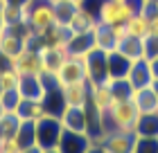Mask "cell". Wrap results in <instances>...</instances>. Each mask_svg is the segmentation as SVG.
Segmentation results:
<instances>
[{
    "mask_svg": "<svg viewBox=\"0 0 158 153\" xmlns=\"http://www.w3.org/2000/svg\"><path fill=\"white\" fill-rule=\"evenodd\" d=\"M54 23H59L56 9L50 0H32L30 11H27V25L32 27L34 34H43L48 27H52Z\"/></svg>",
    "mask_w": 158,
    "mask_h": 153,
    "instance_id": "obj_1",
    "label": "cell"
},
{
    "mask_svg": "<svg viewBox=\"0 0 158 153\" xmlns=\"http://www.w3.org/2000/svg\"><path fill=\"white\" fill-rule=\"evenodd\" d=\"M135 11H140V5L133 2H111V0H102L97 9V23L99 25H118V23H127Z\"/></svg>",
    "mask_w": 158,
    "mask_h": 153,
    "instance_id": "obj_2",
    "label": "cell"
},
{
    "mask_svg": "<svg viewBox=\"0 0 158 153\" xmlns=\"http://www.w3.org/2000/svg\"><path fill=\"white\" fill-rule=\"evenodd\" d=\"M54 83L56 88L66 83H77V81H88L86 79V56H77V54H68L61 61L59 70L54 72Z\"/></svg>",
    "mask_w": 158,
    "mask_h": 153,
    "instance_id": "obj_3",
    "label": "cell"
},
{
    "mask_svg": "<svg viewBox=\"0 0 158 153\" xmlns=\"http://www.w3.org/2000/svg\"><path fill=\"white\" fill-rule=\"evenodd\" d=\"M61 133H63V126L56 115H45L41 122L34 124V140H36L39 149H54L59 144Z\"/></svg>",
    "mask_w": 158,
    "mask_h": 153,
    "instance_id": "obj_4",
    "label": "cell"
},
{
    "mask_svg": "<svg viewBox=\"0 0 158 153\" xmlns=\"http://www.w3.org/2000/svg\"><path fill=\"white\" fill-rule=\"evenodd\" d=\"M66 27H68V32L73 36L93 34V30L97 27V16L81 5V7H77V9L70 14V18L66 20Z\"/></svg>",
    "mask_w": 158,
    "mask_h": 153,
    "instance_id": "obj_5",
    "label": "cell"
},
{
    "mask_svg": "<svg viewBox=\"0 0 158 153\" xmlns=\"http://www.w3.org/2000/svg\"><path fill=\"white\" fill-rule=\"evenodd\" d=\"M135 142V131H111L102 137L99 147L104 153H131Z\"/></svg>",
    "mask_w": 158,
    "mask_h": 153,
    "instance_id": "obj_6",
    "label": "cell"
},
{
    "mask_svg": "<svg viewBox=\"0 0 158 153\" xmlns=\"http://www.w3.org/2000/svg\"><path fill=\"white\" fill-rule=\"evenodd\" d=\"M88 92H90V83L88 81L59 86V95L63 99V106H70V108H84L88 104Z\"/></svg>",
    "mask_w": 158,
    "mask_h": 153,
    "instance_id": "obj_7",
    "label": "cell"
},
{
    "mask_svg": "<svg viewBox=\"0 0 158 153\" xmlns=\"http://www.w3.org/2000/svg\"><path fill=\"white\" fill-rule=\"evenodd\" d=\"M93 147V140L84 133H70V131L63 128V133L59 137V144H56V151L59 153H86Z\"/></svg>",
    "mask_w": 158,
    "mask_h": 153,
    "instance_id": "obj_8",
    "label": "cell"
},
{
    "mask_svg": "<svg viewBox=\"0 0 158 153\" xmlns=\"http://www.w3.org/2000/svg\"><path fill=\"white\" fill-rule=\"evenodd\" d=\"M61 126L70 133H84L88 135V117H86V108H70L66 106L59 115Z\"/></svg>",
    "mask_w": 158,
    "mask_h": 153,
    "instance_id": "obj_9",
    "label": "cell"
},
{
    "mask_svg": "<svg viewBox=\"0 0 158 153\" xmlns=\"http://www.w3.org/2000/svg\"><path fill=\"white\" fill-rule=\"evenodd\" d=\"M127 30H129V38H138L145 41L149 36V18L145 11H135L131 18L127 20Z\"/></svg>",
    "mask_w": 158,
    "mask_h": 153,
    "instance_id": "obj_10",
    "label": "cell"
},
{
    "mask_svg": "<svg viewBox=\"0 0 158 153\" xmlns=\"http://www.w3.org/2000/svg\"><path fill=\"white\" fill-rule=\"evenodd\" d=\"M20 81H23V77H20L18 72L11 68V65H9L7 70L0 72V88H2L5 92H18Z\"/></svg>",
    "mask_w": 158,
    "mask_h": 153,
    "instance_id": "obj_11",
    "label": "cell"
},
{
    "mask_svg": "<svg viewBox=\"0 0 158 153\" xmlns=\"http://www.w3.org/2000/svg\"><path fill=\"white\" fill-rule=\"evenodd\" d=\"M23 151H25V147L20 144V140L16 135L0 140V153H23Z\"/></svg>",
    "mask_w": 158,
    "mask_h": 153,
    "instance_id": "obj_12",
    "label": "cell"
},
{
    "mask_svg": "<svg viewBox=\"0 0 158 153\" xmlns=\"http://www.w3.org/2000/svg\"><path fill=\"white\" fill-rule=\"evenodd\" d=\"M111 34H113V38H115V43L120 45V43H124L129 38V30H127V23H118V25H111L109 27Z\"/></svg>",
    "mask_w": 158,
    "mask_h": 153,
    "instance_id": "obj_13",
    "label": "cell"
},
{
    "mask_svg": "<svg viewBox=\"0 0 158 153\" xmlns=\"http://www.w3.org/2000/svg\"><path fill=\"white\" fill-rule=\"evenodd\" d=\"M147 18H149V36L147 38H158V2H156V9L147 11Z\"/></svg>",
    "mask_w": 158,
    "mask_h": 153,
    "instance_id": "obj_14",
    "label": "cell"
},
{
    "mask_svg": "<svg viewBox=\"0 0 158 153\" xmlns=\"http://www.w3.org/2000/svg\"><path fill=\"white\" fill-rule=\"evenodd\" d=\"M111 2H131V0H111Z\"/></svg>",
    "mask_w": 158,
    "mask_h": 153,
    "instance_id": "obj_15",
    "label": "cell"
},
{
    "mask_svg": "<svg viewBox=\"0 0 158 153\" xmlns=\"http://www.w3.org/2000/svg\"><path fill=\"white\" fill-rule=\"evenodd\" d=\"M0 25H2V18H0Z\"/></svg>",
    "mask_w": 158,
    "mask_h": 153,
    "instance_id": "obj_16",
    "label": "cell"
},
{
    "mask_svg": "<svg viewBox=\"0 0 158 153\" xmlns=\"http://www.w3.org/2000/svg\"><path fill=\"white\" fill-rule=\"evenodd\" d=\"M0 140H2V135H0Z\"/></svg>",
    "mask_w": 158,
    "mask_h": 153,
    "instance_id": "obj_17",
    "label": "cell"
}]
</instances>
